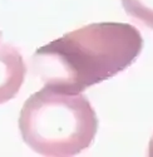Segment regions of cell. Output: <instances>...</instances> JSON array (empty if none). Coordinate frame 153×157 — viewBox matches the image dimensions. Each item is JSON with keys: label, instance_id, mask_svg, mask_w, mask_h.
Listing matches in <instances>:
<instances>
[{"label": "cell", "instance_id": "obj_4", "mask_svg": "<svg viewBox=\"0 0 153 157\" xmlns=\"http://www.w3.org/2000/svg\"><path fill=\"white\" fill-rule=\"evenodd\" d=\"M128 15L153 29V0H121Z\"/></svg>", "mask_w": 153, "mask_h": 157}, {"label": "cell", "instance_id": "obj_1", "mask_svg": "<svg viewBox=\"0 0 153 157\" xmlns=\"http://www.w3.org/2000/svg\"><path fill=\"white\" fill-rule=\"evenodd\" d=\"M142 48L133 25L93 23L38 48L33 67L44 86L76 94L128 68Z\"/></svg>", "mask_w": 153, "mask_h": 157}, {"label": "cell", "instance_id": "obj_5", "mask_svg": "<svg viewBox=\"0 0 153 157\" xmlns=\"http://www.w3.org/2000/svg\"><path fill=\"white\" fill-rule=\"evenodd\" d=\"M148 153H149V156H153V138H152L151 142H149V150H148Z\"/></svg>", "mask_w": 153, "mask_h": 157}, {"label": "cell", "instance_id": "obj_3", "mask_svg": "<svg viewBox=\"0 0 153 157\" xmlns=\"http://www.w3.org/2000/svg\"><path fill=\"white\" fill-rule=\"evenodd\" d=\"M25 75L27 65L23 56L15 47L4 42L3 32H0V104L15 98Z\"/></svg>", "mask_w": 153, "mask_h": 157}, {"label": "cell", "instance_id": "obj_2", "mask_svg": "<svg viewBox=\"0 0 153 157\" xmlns=\"http://www.w3.org/2000/svg\"><path fill=\"white\" fill-rule=\"evenodd\" d=\"M19 129L24 142L43 156H75L92 145L98 120L83 94L44 86L20 111Z\"/></svg>", "mask_w": 153, "mask_h": 157}]
</instances>
